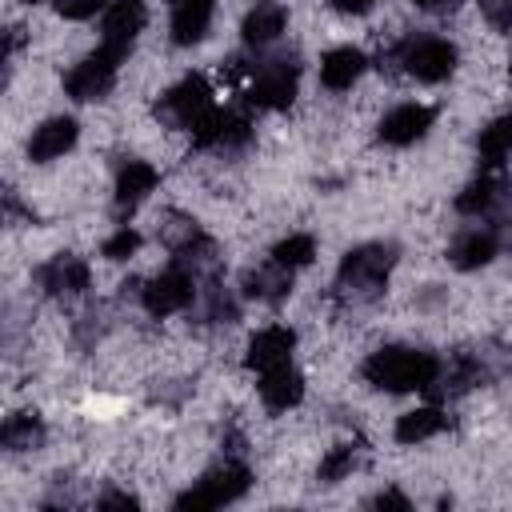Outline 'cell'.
<instances>
[{
  "label": "cell",
  "mask_w": 512,
  "mask_h": 512,
  "mask_svg": "<svg viewBox=\"0 0 512 512\" xmlns=\"http://www.w3.org/2000/svg\"><path fill=\"white\" fill-rule=\"evenodd\" d=\"M420 12H432V16H444V12H456L460 0H416Z\"/></svg>",
  "instance_id": "obj_35"
},
{
  "label": "cell",
  "mask_w": 512,
  "mask_h": 512,
  "mask_svg": "<svg viewBox=\"0 0 512 512\" xmlns=\"http://www.w3.org/2000/svg\"><path fill=\"white\" fill-rule=\"evenodd\" d=\"M248 132H252V120H248V116H228V120H224V132H220V148L244 144Z\"/></svg>",
  "instance_id": "obj_30"
},
{
  "label": "cell",
  "mask_w": 512,
  "mask_h": 512,
  "mask_svg": "<svg viewBox=\"0 0 512 512\" xmlns=\"http://www.w3.org/2000/svg\"><path fill=\"white\" fill-rule=\"evenodd\" d=\"M136 248H140V232H132V228L124 224V228H116V232L104 240V248H100V252H104L108 260H128Z\"/></svg>",
  "instance_id": "obj_29"
},
{
  "label": "cell",
  "mask_w": 512,
  "mask_h": 512,
  "mask_svg": "<svg viewBox=\"0 0 512 512\" xmlns=\"http://www.w3.org/2000/svg\"><path fill=\"white\" fill-rule=\"evenodd\" d=\"M508 80H512V60H508Z\"/></svg>",
  "instance_id": "obj_37"
},
{
  "label": "cell",
  "mask_w": 512,
  "mask_h": 512,
  "mask_svg": "<svg viewBox=\"0 0 512 512\" xmlns=\"http://www.w3.org/2000/svg\"><path fill=\"white\" fill-rule=\"evenodd\" d=\"M296 76H300V68L288 56L268 60L256 72L252 88H248V104H256V108H288L292 96H296Z\"/></svg>",
  "instance_id": "obj_8"
},
{
  "label": "cell",
  "mask_w": 512,
  "mask_h": 512,
  "mask_svg": "<svg viewBox=\"0 0 512 512\" xmlns=\"http://www.w3.org/2000/svg\"><path fill=\"white\" fill-rule=\"evenodd\" d=\"M512 200V176L500 164H484V172L456 196V212L464 216H492Z\"/></svg>",
  "instance_id": "obj_7"
},
{
  "label": "cell",
  "mask_w": 512,
  "mask_h": 512,
  "mask_svg": "<svg viewBox=\"0 0 512 512\" xmlns=\"http://www.w3.org/2000/svg\"><path fill=\"white\" fill-rule=\"evenodd\" d=\"M480 8H484V16H488L492 28L512 32V0H480Z\"/></svg>",
  "instance_id": "obj_31"
},
{
  "label": "cell",
  "mask_w": 512,
  "mask_h": 512,
  "mask_svg": "<svg viewBox=\"0 0 512 512\" xmlns=\"http://www.w3.org/2000/svg\"><path fill=\"white\" fill-rule=\"evenodd\" d=\"M392 264H396V244H360V248H352L340 260V272H336V300H344L352 308L372 304L384 292Z\"/></svg>",
  "instance_id": "obj_1"
},
{
  "label": "cell",
  "mask_w": 512,
  "mask_h": 512,
  "mask_svg": "<svg viewBox=\"0 0 512 512\" xmlns=\"http://www.w3.org/2000/svg\"><path fill=\"white\" fill-rule=\"evenodd\" d=\"M284 20H288V16H284L280 4H256V8L244 16V28H240V32H244L248 44L260 48V44H272V40L284 32Z\"/></svg>",
  "instance_id": "obj_22"
},
{
  "label": "cell",
  "mask_w": 512,
  "mask_h": 512,
  "mask_svg": "<svg viewBox=\"0 0 512 512\" xmlns=\"http://www.w3.org/2000/svg\"><path fill=\"white\" fill-rule=\"evenodd\" d=\"M156 168L152 164H144V160H128L124 168H120V176H116V212L124 216V212H132L152 188H156Z\"/></svg>",
  "instance_id": "obj_18"
},
{
  "label": "cell",
  "mask_w": 512,
  "mask_h": 512,
  "mask_svg": "<svg viewBox=\"0 0 512 512\" xmlns=\"http://www.w3.org/2000/svg\"><path fill=\"white\" fill-rule=\"evenodd\" d=\"M260 400L272 408V412H284V408H296L304 400V376L284 360L268 372H260Z\"/></svg>",
  "instance_id": "obj_14"
},
{
  "label": "cell",
  "mask_w": 512,
  "mask_h": 512,
  "mask_svg": "<svg viewBox=\"0 0 512 512\" xmlns=\"http://www.w3.org/2000/svg\"><path fill=\"white\" fill-rule=\"evenodd\" d=\"M36 280H40V288L48 296H76V292L88 288V264L80 256H72V252H60L48 264H40Z\"/></svg>",
  "instance_id": "obj_10"
},
{
  "label": "cell",
  "mask_w": 512,
  "mask_h": 512,
  "mask_svg": "<svg viewBox=\"0 0 512 512\" xmlns=\"http://www.w3.org/2000/svg\"><path fill=\"white\" fill-rule=\"evenodd\" d=\"M372 508H408V496L396 492V488H388V492H376L372 496Z\"/></svg>",
  "instance_id": "obj_34"
},
{
  "label": "cell",
  "mask_w": 512,
  "mask_h": 512,
  "mask_svg": "<svg viewBox=\"0 0 512 512\" xmlns=\"http://www.w3.org/2000/svg\"><path fill=\"white\" fill-rule=\"evenodd\" d=\"M224 120H228V112H220V108H208V112H200V116H196V124L188 128V132H192V144H196V148H208V144H220V132H224Z\"/></svg>",
  "instance_id": "obj_27"
},
{
  "label": "cell",
  "mask_w": 512,
  "mask_h": 512,
  "mask_svg": "<svg viewBox=\"0 0 512 512\" xmlns=\"http://www.w3.org/2000/svg\"><path fill=\"white\" fill-rule=\"evenodd\" d=\"M208 108H212V88H208L204 76L192 72V76H184L176 88H168L152 112H156L164 124H172V128H192L196 116L208 112Z\"/></svg>",
  "instance_id": "obj_6"
},
{
  "label": "cell",
  "mask_w": 512,
  "mask_h": 512,
  "mask_svg": "<svg viewBox=\"0 0 512 512\" xmlns=\"http://www.w3.org/2000/svg\"><path fill=\"white\" fill-rule=\"evenodd\" d=\"M212 24V0H172V40L200 44Z\"/></svg>",
  "instance_id": "obj_19"
},
{
  "label": "cell",
  "mask_w": 512,
  "mask_h": 512,
  "mask_svg": "<svg viewBox=\"0 0 512 512\" xmlns=\"http://www.w3.org/2000/svg\"><path fill=\"white\" fill-rule=\"evenodd\" d=\"M140 296H144V308H148L152 316H172V312H180V308L192 304V296H196V276L184 272L180 264H172L168 272H160L156 280H148V288H144Z\"/></svg>",
  "instance_id": "obj_9"
},
{
  "label": "cell",
  "mask_w": 512,
  "mask_h": 512,
  "mask_svg": "<svg viewBox=\"0 0 512 512\" xmlns=\"http://www.w3.org/2000/svg\"><path fill=\"white\" fill-rule=\"evenodd\" d=\"M248 484H252V472H248L240 460H224V464H216L212 472H204L188 492H180V496L172 500V508H180V512L224 508V504L240 500V496L248 492Z\"/></svg>",
  "instance_id": "obj_4"
},
{
  "label": "cell",
  "mask_w": 512,
  "mask_h": 512,
  "mask_svg": "<svg viewBox=\"0 0 512 512\" xmlns=\"http://www.w3.org/2000/svg\"><path fill=\"white\" fill-rule=\"evenodd\" d=\"M364 68H368L364 52L352 48V44H344V48H332V52L320 60V80H324V88L340 92V88H352Z\"/></svg>",
  "instance_id": "obj_17"
},
{
  "label": "cell",
  "mask_w": 512,
  "mask_h": 512,
  "mask_svg": "<svg viewBox=\"0 0 512 512\" xmlns=\"http://www.w3.org/2000/svg\"><path fill=\"white\" fill-rule=\"evenodd\" d=\"M104 4H108V0H60L56 8H60L64 20H88V16H96Z\"/></svg>",
  "instance_id": "obj_32"
},
{
  "label": "cell",
  "mask_w": 512,
  "mask_h": 512,
  "mask_svg": "<svg viewBox=\"0 0 512 512\" xmlns=\"http://www.w3.org/2000/svg\"><path fill=\"white\" fill-rule=\"evenodd\" d=\"M312 256H316V240L304 236V232H296V236H288L272 248V260L284 264V268H304V264H312Z\"/></svg>",
  "instance_id": "obj_25"
},
{
  "label": "cell",
  "mask_w": 512,
  "mask_h": 512,
  "mask_svg": "<svg viewBox=\"0 0 512 512\" xmlns=\"http://www.w3.org/2000/svg\"><path fill=\"white\" fill-rule=\"evenodd\" d=\"M356 464H360V448H352V444H336V448L320 460V480H324V484H336V480H344Z\"/></svg>",
  "instance_id": "obj_26"
},
{
  "label": "cell",
  "mask_w": 512,
  "mask_h": 512,
  "mask_svg": "<svg viewBox=\"0 0 512 512\" xmlns=\"http://www.w3.org/2000/svg\"><path fill=\"white\" fill-rule=\"evenodd\" d=\"M96 508H124V512H136L140 504H136V496H128V492H104V496L96 500Z\"/></svg>",
  "instance_id": "obj_33"
},
{
  "label": "cell",
  "mask_w": 512,
  "mask_h": 512,
  "mask_svg": "<svg viewBox=\"0 0 512 512\" xmlns=\"http://www.w3.org/2000/svg\"><path fill=\"white\" fill-rule=\"evenodd\" d=\"M376 0H332V8L336 12H348V16H360V12H368Z\"/></svg>",
  "instance_id": "obj_36"
},
{
  "label": "cell",
  "mask_w": 512,
  "mask_h": 512,
  "mask_svg": "<svg viewBox=\"0 0 512 512\" xmlns=\"http://www.w3.org/2000/svg\"><path fill=\"white\" fill-rule=\"evenodd\" d=\"M476 148H480V160H484V164H504V156L512 152V112H508V116H496V120L480 132Z\"/></svg>",
  "instance_id": "obj_24"
},
{
  "label": "cell",
  "mask_w": 512,
  "mask_h": 512,
  "mask_svg": "<svg viewBox=\"0 0 512 512\" xmlns=\"http://www.w3.org/2000/svg\"><path fill=\"white\" fill-rule=\"evenodd\" d=\"M400 64L408 76L424 80V84H436V80H448L452 68H456V48L440 36H424V40H404L396 48Z\"/></svg>",
  "instance_id": "obj_5"
},
{
  "label": "cell",
  "mask_w": 512,
  "mask_h": 512,
  "mask_svg": "<svg viewBox=\"0 0 512 512\" xmlns=\"http://www.w3.org/2000/svg\"><path fill=\"white\" fill-rule=\"evenodd\" d=\"M144 24H148L144 0H116V4H108V12H104V40H124V44H132Z\"/></svg>",
  "instance_id": "obj_20"
},
{
  "label": "cell",
  "mask_w": 512,
  "mask_h": 512,
  "mask_svg": "<svg viewBox=\"0 0 512 512\" xmlns=\"http://www.w3.org/2000/svg\"><path fill=\"white\" fill-rule=\"evenodd\" d=\"M444 424H448V420H444L440 408H412V412H404V416L396 420V440H400V444H416V440L436 436Z\"/></svg>",
  "instance_id": "obj_23"
},
{
  "label": "cell",
  "mask_w": 512,
  "mask_h": 512,
  "mask_svg": "<svg viewBox=\"0 0 512 512\" xmlns=\"http://www.w3.org/2000/svg\"><path fill=\"white\" fill-rule=\"evenodd\" d=\"M132 56V44L124 40H104L92 56H84L68 76H64V88L72 100H104L108 88L116 84V72L120 64Z\"/></svg>",
  "instance_id": "obj_3"
},
{
  "label": "cell",
  "mask_w": 512,
  "mask_h": 512,
  "mask_svg": "<svg viewBox=\"0 0 512 512\" xmlns=\"http://www.w3.org/2000/svg\"><path fill=\"white\" fill-rule=\"evenodd\" d=\"M72 144H76V120H72V116H52V120H44V124L32 132V140H28V160L48 164V160L64 156Z\"/></svg>",
  "instance_id": "obj_15"
},
{
  "label": "cell",
  "mask_w": 512,
  "mask_h": 512,
  "mask_svg": "<svg viewBox=\"0 0 512 512\" xmlns=\"http://www.w3.org/2000/svg\"><path fill=\"white\" fill-rule=\"evenodd\" d=\"M240 288H244V296H252V300L276 304V300H284V296L292 292V268L268 260V264H260V268H248L244 280H240Z\"/></svg>",
  "instance_id": "obj_16"
},
{
  "label": "cell",
  "mask_w": 512,
  "mask_h": 512,
  "mask_svg": "<svg viewBox=\"0 0 512 512\" xmlns=\"http://www.w3.org/2000/svg\"><path fill=\"white\" fill-rule=\"evenodd\" d=\"M0 444H4L8 452H32V448H40V444H44V424H40V416H36V412H16V416H8L4 428H0Z\"/></svg>",
  "instance_id": "obj_21"
},
{
  "label": "cell",
  "mask_w": 512,
  "mask_h": 512,
  "mask_svg": "<svg viewBox=\"0 0 512 512\" xmlns=\"http://www.w3.org/2000/svg\"><path fill=\"white\" fill-rule=\"evenodd\" d=\"M200 236V228H196V220L192 216H184V212H168V224H164V244L176 252V248H184L188 240H196Z\"/></svg>",
  "instance_id": "obj_28"
},
{
  "label": "cell",
  "mask_w": 512,
  "mask_h": 512,
  "mask_svg": "<svg viewBox=\"0 0 512 512\" xmlns=\"http://www.w3.org/2000/svg\"><path fill=\"white\" fill-rule=\"evenodd\" d=\"M292 348H296V332L272 324V328H260V332L248 340V356H244V360H248V368L268 372V368L284 364V360L292 356Z\"/></svg>",
  "instance_id": "obj_13"
},
{
  "label": "cell",
  "mask_w": 512,
  "mask_h": 512,
  "mask_svg": "<svg viewBox=\"0 0 512 512\" xmlns=\"http://www.w3.org/2000/svg\"><path fill=\"white\" fill-rule=\"evenodd\" d=\"M432 120H436V112L428 104H400L380 120V140L384 144H412L432 128Z\"/></svg>",
  "instance_id": "obj_12"
},
{
  "label": "cell",
  "mask_w": 512,
  "mask_h": 512,
  "mask_svg": "<svg viewBox=\"0 0 512 512\" xmlns=\"http://www.w3.org/2000/svg\"><path fill=\"white\" fill-rule=\"evenodd\" d=\"M496 252H500V228H496V224H484V228L460 232V236L452 240V248H448V260H452L456 268L472 272V268L488 264Z\"/></svg>",
  "instance_id": "obj_11"
},
{
  "label": "cell",
  "mask_w": 512,
  "mask_h": 512,
  "mask_svg": "<svg viewBox=\"0 0 512 512\" xmlns=\"http://www.w3.org/2000/svg\"><path fill=\"white\" fill-rule=\"evenodd\" d=\"M436 376H440V360L424 348H380L364 360V380L384 392L432 388Z\"/></svg>",
  "instance_id": "obj_2"
},
{
  "label": "cell",
  "mask_w": 512,
  "mask_h": 512,
  "mask_svg": "<svg viewBox=\"0 0 512 512\" xmlns=\"http://www.w3.org/2000/svg\"><path fill=\"white\" fill-rule=\"evenodd\" d=\"M28 4H40V0H28Z\"/></svg>",
  "instance_id": "obj_38"
}]
</instances>
